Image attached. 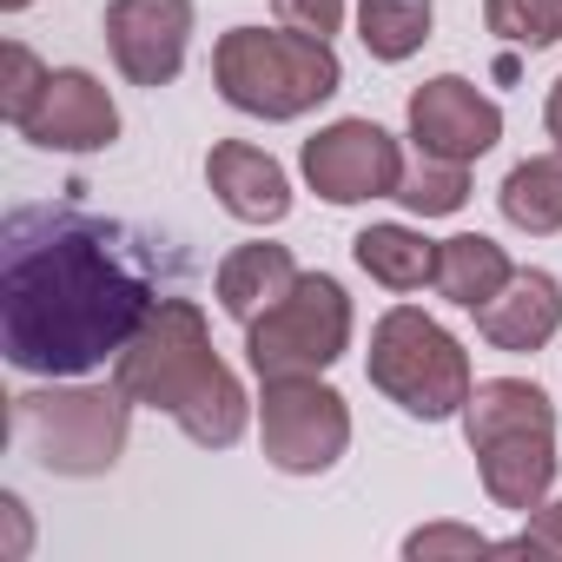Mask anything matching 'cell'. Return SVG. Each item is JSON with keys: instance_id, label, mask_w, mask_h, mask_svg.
Here are the masks:
<instances>
[{"instance_id": "cell-1", "label": "cell", "mask_w": 562, "mask_h": 562, "mask_svg": "<svg viewBox=\"0 0 562 562\" xmlns=\"http://www.w3.org/2000/svg\"><path fill=\"white\" fill-rule=\"evenodd\" d=\"M153 265L126 225L14 212L0 251V351L27 378H87L153 312Z\"/></svg>"}, {"instance_id": "cell-2", "label": "cell", "mask_w": 562, "mask_h": 562, "mask_svg": "<svg viewBox=\"0 0 562 562\" xmlns=\"http://www.w3.org/2000/svg\"><path fill=\"white\" fill-rule=\"evenodd\" d=\"M113 384L133 404L179 417L199 450H232L251 424V397L238 371L212 351L205 312L192 299H153V312L113 358Z\"/></svg>"}, {"instance_id": "cell-3", "label": "cell", "mask_w": 562, "mask_h": 562, "mask_svg": "<svg viewBox=\"0 0 562 562\" xmlns=\"http://www.w3.org/2000/svg\"><path fill=\"white\" fill-rule=\"evenodd\" d=\"M212 87L225 106H238L251 120H305L345 87V67H338L331 41H318V34L232 27L212 47Z\"/></svg>"}, {"instance_id": "cell-4", "label": "cell", "mask_w": 562, "mask_h": 562, "mask_svg": "<svg viewBox=\"0 0 562 562\" xmlns=\"http://www.w3.org/2000/svg\"><path fill=\"white\" fill-rule=\"evenodd\" d=\"M133 397L120 384H47L14 397V443L47 476H106L126 457Z\"/></svg>"}, {"instance_id": "cell-5", "label": "cell", "mask_w": 562, "mask_h": 562, "mask_svg": "<svg viewBox=\"0 0 562 562\" xmlns=\"http://www.w3.org/2000/svg\"><path fill=\"white\" fill-rule=\"evenodd\" d=\"M364 378L404 411V417H424V424H443V417H463L476 378H470V351L417 305H391L378 325H371V358H364Z\"/></svg>"}, {"instance_id": "cell-6", "label": "cell", "mask_w": 562, "mask_h": 562, "mask_svg": "<svg viewBox=\"0 0 562 562\" xmlns=\"http://www.w3.org/2000/svg\"><path fill=\"white\" fill-rule=\"evenodd\" d=\"M351 351V299L331 271H299V285L245 325V364L271 378H325Z\"/></svg>"}, {"instance_id": "cell-7", "label": "cell", "mask_w": 562, "mask_h": 562, "mask_svg": "<svg viewBox=\"0 0 562 562\" xmlns=\"http://www.w3.org/2000/svg\"><path fill=\"white\" fill-rule=\"evenodd\" d=\"M265 463L285 476H325L351 450V404L325 378H271L258 397Z\"/></svg>"}, {"instance_id": "cell-8", "label": "cell", "mask_w": 562, "mask_h": 562, "mask_svg": "<svg viewBox=\"0 0 562 562\" xmlns=\"http://www.w3.org/2000/svg\"><path fill=\"white\" fill-rule=\"evenodd\" d=\"M299 172L325 205H364V199H397L404 153L378 120H331L305 139Z\"/></svg>"}, {"instance_id": "cell-9", "label": "cell", "mask_w": 562, "mask_h": 562, "mask_svg": "<svg viewBox=\"0 0 562 562\" xmlns=\"http://www.w3.org/2000/svg\"><path fill=\"white\" fill-rule=\"evenodd\" d=\"M404 126H411L417 153L476 166V159L503 139V106H496L483 87H470L463 74H437V80H424V87L411 93Z\"/></svg>"}, {"instance_id": "cell-10", "label": "cell", "mask_w": 562, "mask_h": 562, "mask_svg": "<svg viewBox=\"0 0 562 562\" xmlns=\"http://www.w3.org/2000/svg\"><path fill=\"white\" fill-rule=\"evenodd\" d=\"M192 47V0H106V54L133 87H172Z\"/></svg>"}, {"instance_id": "cell-11", "label": "cell", "mask_w": 562, "mask_h": 562, "mask_svg": "<svg viewBox=\"0 0 562 562\" xmlns=\"http://www.w3.org/2000/svg\"><path fill=\"white\" fill-rule=\"evenodd\" d=\"M21 139H34L41 153H100L120 139V106L100 87V74L87 67H54L41 100L21 120Z\"/></svg>"}, {"instance_id": "cell-12", "label": "cell", "mask_w": 562, "mask_h": 562, "mask_svg": "<svg viewBox=\"0 0 562 562\" xmlns=\"http://www.w3.org/2000/svg\"><path fill=\"white\" fill-rule=\"evenodd\" d=\"M205 186H212V199L238 218V225H278L292 212V179H285V166H278L265 146H251V139H218L212 153H205Z\"/></svg>"}, {"instance_id": "cell-13", "label": "cell", "mask_w": 562, "mask_h": 562, "mask_svg": "<svg viewBox=\"0 0 562 562\" xmlns=\"http://www.w3.org/2000/svg\"><path fill=\"white\" fill-rule=\"evenodd\" d=\"M476 457V470H483V490H490V503L496 509H516V516H529L536 503H549V490H555V430H516V437H490V443H476L470 450Z\"/></svg>"}, {"instance_id": "cell-14", "label": "cell", "mask_w": 562, "mask_h": 562, "mask_svg": "<svg viewBox=\"0 0 562 562\" xmlns=\"http://www.w3.org/2000/svg\"><path fill=\"white\" fill-rule=\"evenodd\" d=\"M476 331L496 351H542L562 331V285L549 271H516L509 285L476 312Z\"/></svg>"}, {"instance_id": "cell-15", "label": "cell", "mask_w": 562, "mask_h": 562, "mask_svg": "<svg viewBox=\"0 0 562 562\" xmlns=\"http://www.w3.org/2000/svg\"><path fill=\"white\" fill-rule=\"evenodd\" d=\"M299 285V265H292V251L285 245H232L225 258H218V278H212V292H218V305H225V318H238V325H251L265 305H278Z\"/></svg>"}, {"instance_id": "cell-16", "label": "cell", "mask_w": 562, "mask_h": 562, "mask_svg": "<svg viewBox=\"0 0 562 562\" xmlns=\"http://www.w3.org/2000/svg\"><path fill=\"white\" fill-rule=\"evenodd\" d=\"M509 278H516L509 251H503L496 238H483V232H457V238L437 245V292H443L457 312H483V305L509 285Z\"/></svg>"}, {"instance_id": "cell-17", "label": "cell", "mask_w": 562, "mask_h": 562, "mask_svg": "<svg viewBox=\"0 0 562 562\" xmlns=\"http://www.w3.org/2000/svg\"><path fill=\"white\" fill-rule=\"evenodd\" d=\"M516 430H555V404L529 384V378H483L463 404V437L470 450L490 437H516Z\"/></svg>"}, {"instance_id": "cell-18", "label": "cell", "mask_w": 562, "mask_h": 562, "mask_svg": "<svg viewBox=\"0 0 562 562\" xmlns=\"http://www.w3.org/2000/svg\"><path fill=\"white\" fill-rule=\"evenodd\" d=\"M351 258L364 278H378L384 292H424L437 285V245L411 225H364L351 238Z\"/></svg>"}, {"instance_id": "cell-19", "label": "cell", "mask_w": 562, "mask_h": 562, "mask_svg": "<svg viewBox=\"0 0 562 562\" xmlns=\"http://www.w3.org/2000/svg\"><path fill=\"white\" fill-rule=\"evenodd\" d=\"M496 205H503V218H509L516 232H529V238H555V232H562V153L509 166Z\"/></svg>"}, {"instance_id": "cell-20", "label": "cell", "mask_w": 562, "mask_h": 562, "mask_svg": "<svg viewBox=\"0 0 562 562\" xmlns=\"http://www.w3.org/2000/svg\"><path fill=\"white\" fill-rule=\"evenodd\" d=\"M430 27H437V8H430V0H358V41H364V54L384 60V67L411 60V54L430 41Z\"/></svg>"}, {"instance_id": "cell-21", "label": "cell", "mask_w": 562, "mask_h": 562, "mask_svg": "<svg viewBox=\"0 0 562 562\" xmlns=\"http://www.w3.org/2000/svg\"><path fill=\"white\" fill-rule=\"evenodd\" d=\"M463 199H470V166H457V159L417 153L397 179V205L417 218H450V212H463Z\"/></svg>"}, {"instance_id": "cell-22", "label": "cell", "mask_w": 562, "mask_h": 562, "mask_svg": "<svg viewBox=\"0 0 562 562\" xmlns=\"http://www.w3.org/2000/svg\"><path fill=\"white\" fill-rule=\"evenodd\" d=\"M483 27L509 47H555L562 41V0H483Z\"/></svg>"}, {"instance_id": "cell-23", "label": "cell", "mask_w": 562, "mask_h": 562, "mask_svg": "<svg viewBox=\"0 0 562 562\" xmlns=\"http://www.w3.org/2000/svg\"><path fill=\"white\" fill-rule=\"evenodd\" d=\"M47 74H54V67H41V60H34L21 41H8V47H0V113H8V126H21V120H27V106L41 100Z\"/></svg>"}, {"instance_id": "cell-24", "label": "cell", "mask_w": 562, "mask_h": 562, "mask_svg": "<svg viewBox=\"0 0 562 562\" xmlns=\"http://www.w3.org/2000/svg\"><path fill=\"white\" fill-rule=\"evenodd\" d=\"M404 555L411 562H443V555H496V542L483 529H463V522H424L404 536Z\"/></svg>"}, {"instance_id": "cell-25", "label": "cell", "mask_w": 562, "mask_h": 562, "mask_svg": "<svg viewBox=\"0 0 562 562\" xmlns=\"http://www.w3.org/2000/svg\"><path fill=\"white\" fill-rule=\"evenodd\" d=\"M496 555H536V562H562V496L536 503V509H529V522H522L509 542H496Z\"/></svg>"}, {"instance_id": "cell-26", "label": "cell", "mask_w": 562, "mask_h": 562, "mask_svg": "<svg viewBox=\"0 0 562 562\" xmlns=\"http://www.w3.org/2000/svg\"><path fill=\"white\" fill-rule=\"evenodd\" d=\"M271 14H278V27H292V34L331 41L345 27V0H271Z\"/></svg>"}, {"instance_id": "cell-27", "label": "cell", "mask_w": 562, "mask_h": 562, "mask_svg": "<svg viewBox=\"0 0 562 562\" xmlns=\"http://www.w3.org/2000/svg\"><path fill=\"white\" fill-rule=\"evenodd\" d=\"M542 126H549V139H555V153H562V80L549 87V106H542Z\"/></svg>"}, {"instance_id": "cell-28", "label": "cell", "mask_w": 562, "mask_h": 562, "mask_svg": "<svg viewBox=\"0 0 562 562\" xmlns=\"http://www.w3.org/2000/svg\"><path fill=\"white\" fill-rule=\"evenodd\" d=\"M21 8H34V0H0V14H21Z\"/></svg>"}]
</instances>
